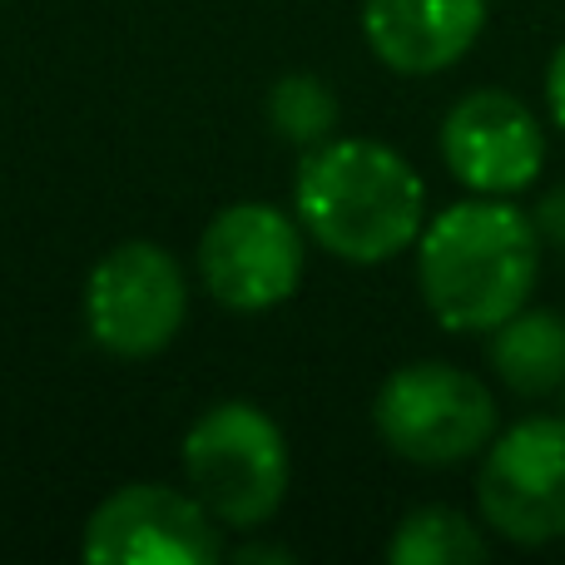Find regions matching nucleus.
<instances>
[{"label":"nucleus","mask_w":565,"mask_h":565,"mask_svg":"<svg viewBox=\"0 0 565 565\" xmlns=\"http://www.w3.org/2000/svg\"><path fill=\"white\" fill-rule=\"evenodd\" d=\"M541 234L511 199L477 194L441 209L417 238V288L447 332H491L531 302Z\"/></svg>","instance_id":"nucleus-1"},{"label":"nucleus","mask_w":565,"mask_h":565,"mask_svg":"<svg viewBox=\"0 0 565 565\" xmlns=\"http://www.w3.org/2000/svg\"><path fill=\"white\" fill-rule=\"evenodd\" d=\"M292 204L312 244L362 268L417 248L427 224V189L417 169L377 139H328L308 149Z\"/></svg>","instance_id":"nucleus-2"},{"label":"nucleus","mask_w":565,"mask_h":565,"mask_svg":"<svg viewBox=\"0 0 565 565\" xmlns=\"http://www.w3.org/2000/svg\"><path fill=\"white\" fill-rule=\"evenodd\" d=\"M184 477L218 526L254 531L288 497V441L254 402H218L189 427Z\"/></svg>","instance_id":"nucleus-3"},{"label":"nucleus","mask_w":565,"mask_h":565,"mask_svg":"<svg viewBox=\"0 0 565 565\" xmlns=\"http://www.w3.org/2000/svg\"><path fill=\"white\" fill-rule=\"evenodd\" d=\"M372 422H377V437L392 447V457L412 461V467H457L491 447L497 397L467 367L407 362L377 387Z\"/></svg>","instance_id":"nucleus-4"},{"label":"nucleus","mask_w":565,"mask_h":565,"mask_svg":"<svg viewBox=\"0 0 565 565\" xmlns=\"http://www.w3.org/2000/svg\"><path fill=\"white\" fill-rule=\"evenodd\" d=\"M189 312V278L179 258L159 244H119L95 264L85 282L89 338L109 358H154L179 338Z\"/></svg>","instance_id":"nucleus-5"},{"label":"nucleus","mask_w":565,"mask_h":565,"mask_svg":"<svg viewBox=\"0 0 565 565\" xmlns=\"http://www.w3.org/2000/svg\"><path fill=\"white\" fill-rule=\"evenodd\" d=\"M477 507L491 536L551 546L565 536V417H526L481 451Z\"/></svg>","instance_id":"nucleus-6"},{"label":"nucleus","mask_w":565,"mask_h":565,"mask_svg":"<svg viewBox=\"0 0 565 565\" xmlns=\"http://www.w3.org/2000/svg\"><path fill=\"white\" fill-rule=\"evenodd\" d=\"M302 224L258 199L218 209L199 238V278L209 298L234 312H268L288 302L302 282Z\"/></svg>","instance_id":"nucleus-7"},{"label":"nucleus","mask_w":565,"mask_h":565,"mask_svg":"<svg viewBox=\"0 0 565 565\" xmlns=\"http://www.w3.org/2000/svg\"><path fill=\"white\" fill-rule=\"evenodd\" d=\"M79 556L89 565H214L224 541L194 491L184 497L174 487L135 481L95 507Z\"/></svg>","instance_id":"nucleus-8"},{"label":"nucleus","mask_w":565,"mask_h":565,"mask_svg":"<svg viewBox=\"0 0 565 565\" xmlns=\"http://www.w3.org/2000/svg\"><path fill=\"white\" fill-rule=\"evenodd\" d=\"M441 159L471 194L511 199L536 184L546 129L511 89H471L441 119Z\"/></svg>","instance_id":"nucleus-9"},{"label":"nucleus","mask_w":565,"mask_h":565,"mask_svg":"<svg viewBox=\"0 0 565 565\" xmlns=\"http://www.w3.org/2000/svg\"><path fill=\"white\" fill-rule=\"evenodd\" d=\"M487 30V0H362V35L397 75H441Z\"/></svg>","instance_id":"nucleus-10"},{"label":"nucleus","mask_w":565,"mask_h":565,"mask_svg":"<svg viewBox=\"0 0 565 565\" xmlns=\"http://www.w3.org/2000/svg\"><path fill=\"white\" fill-rule=\"evenodd\" d=\"M491 372L516 397H551L565 382V318L551 308H516L487 332Z\"/></svg>","instance_id":"nucleus-11"},{"label":"nucleus","mask_w":565,"mask_h":565,"mask_svg":"<svg viewBox=\"0 0 565 565\" xmlns=\"http://www.w3.org/2000/svg\"><path fill=\"white\" fill-rule=\"evenodd\" d=\"M491 556V541L457 507H417L402 516L387 541L392 565H477Z\"/></svg>","instance_id":"nucleus-12"},{"label":"nucleus","mask_w":565,"mask_h":565,"mask_svg":"<svg viewBox=\"0 0 565 565\" xmlns=\"http://www.w3.org/2000/svg\"><path fill=\"white\" fill-rule=\"evenodd\" d=\"M268 119H274L282 139H292L302 149H318L338 129V95L318 75H282L268 89Z\"/></svg>","instance_id":"nucleus-13"},{"label":"nucleus","mask_w":565,"mask_h":565,"mask_svg":"<svg viewBox=\"0 0 565 565\" xmlns=\"http://www.w3.org/2000/svg\"><path fill=\"white\" fill-rule=\"evenodd\" d=\"M531 224H536L541 244H551L565 254V189H551V194L531 209Z\"/></svg>","instance_id":"nucleus-14"},{"label":"nucleus","mask_w":565,"mask_h":565,"mask_svg":"<svg viewBox=\"0 0 565 565\" xmlns=\"http://www.w3.org/2000/svg\"><path fill=\"white\" fill-rule=\"evenodd\" d=\"M546 105H551V119L565 129V45L551 55V65H546Z\"/></svg>","instance_id":"nucleus-15"},{"label":"nucleus","mask_w":565,"mask_h":565,"mask_svg":"<svg viewBox=\"0 0 565 565\" xmlns=\"http://www.w3.org/2000/svg\"><path fill=\"white\" fill-rule=\"evenodd\" d=\"M238 561H288V551H278V546H254V551H234Z\"/></svg>","instance_id":"nucleus-16"},{"label":"nucleus","mask_w":565,"mask_h":565,"mask_svg":"<svg viewBox=\"0 0 565 565\" xmlns=\"http://www.w3.org/2000/svg\"><path fill=\"white\" fill-rule=\"evenodd\" d=\"M561 397H565V382H561Z\"/></svg>","instance_id":"nucleus-17"}]
</instances>
